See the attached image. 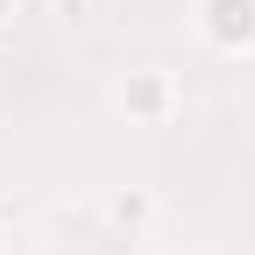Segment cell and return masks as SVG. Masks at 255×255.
Returning a JSON list of instances; mask_svg holds the SVG:
<instances>
[{
  "label": "cell",
  "mask_w": 255,
  "mask_h": 255,
  "mask_svg": "<svg viewBox=\"0 0 255 255\" xmlns=\"http://www.w3.org/2000/svg\"><path fill=\"white\" fill-rule=\"evenodd\" d=\"M191 21H199L206 50H220V57L255 50V0H191Z\"/></svg>",
  "instance_id": "6da1fadb"
},
{
  "label": "cell",
  "mask_w": 255,
  "mask_h": 255,
  "mask_svg": "<svg viewBox=\"0 0 255 255\" xmlns=\"http://www.w3.org/2000/svg\"><path fill=\"white\" fill-rule=\"evenodd\" d=\"M121 107L142 114V121H170V114H177V78H170V71H128Z\"/></svg>",
  "instance_id": "7a4b0ae2"
},
{
  "label": "cell",
  "mask_w": 255,
  "mask_h": 255,
  "mask_svg": "<svg viewBox=\"0 0 255 255\" xmlns=\"http://www.w3.org/2000/svg\"><path fill=\"white\" fill-rule=\"evenodd\" d=\"M114 220H149V199H142V191H121V199H114Z\"/></svg>",
  "instance_id": "3957f363"
},
{
  "label": "cell",
  "mask_w": 255,
  "mask_h": 255,
  "mask_svg": "<svg viewBox=\"0 0 255 255\" xmlns=\"http://www.w3.org/2000/svg\"><path fill=\"white\" fill-rule=\"evenodd\" d=\"M7 21H14V0H0V28H7Z\"/></svg>",
  "instance_id": "277c9868"
}]
</instances>
